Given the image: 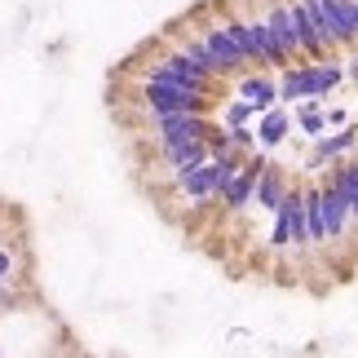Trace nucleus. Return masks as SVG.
Here are the masks:
<instances>
[{"instance_id": "obj_20", "label": "nucleus", "mask_w": 358, "mask_h": 358, "mask_svg": "<svg viewBox=\"0 0 358 358\" xmlns=\"http://www.w3.org/2000/svg\"><path fill=\"white\" fill-rule=\"evenodd\" d=\"M350 76H354V80H358V58H354V62H350Z\"/></svg>"}, {"instance_id": "obj_21", "label": "nucleus", "mask_w": 358, "mask_h": 358, "mask_svg": "<svg viewBox=\"0 0 358 358\" xmlns=\"http://www.w3.org/2000/svg\"><path fill=\"white\" fill-rule=\"evenodd\" d=\"M354 27H358V0H354Z\"/></svg>"}, {"instance_id": "obj_3", "label": "nucleus", "mask_w": 358, "mask_h": 358, "mask_svg": "<svg viewBox=\"0 0 358 358\" xmlns=\"http://www.w3.org/2000/svg\"><path fill=\"white\" fill-rule=\"evenodd\" d=\"M314 13L323 22V40L327 49L336 45H354L358 40V27H354V0H310Z\"/></svg>"}, {"instance_id": "obj_11", "label": "nucleus", "mask_w": 358, "mask_h": 358, "mask_svg": "<svg viewBox=\"0 0 358 358\" xmlns=\"http://www.w3.org/2000/svg\"><path fill=\"white\" fill-rule=\"evenodd\" d=\"M239 98H248L257 111H270V106L279 102V85H274V80H266V76H243V80H239Z\"/></svg>"}, {"instance_id": "obj_16", "label": "nucleus", "mask_w": 358, "mask_h": 358, "mask_svg": "<svg viewBox=\"0 0 358 358\" xmlns=\"http://www.w3.org/2000/svg\"><path fill=\"white\" fill-rule=\"evenodd\" d=\"M319 98H301V106H296V120H301V129H306L310 137H323V129H327V120L319 115V106H314Z\"/></svg>"}, {"instance_id": "obj_13", "label": "nucleus", "mask_w": 358, "mask_h": 358, "mask_svg": "<svg viewBox=\"0 0 358 358\" xmlns=\"http://www.w3.org/2000/svg\"><path fill=\"white\" fill-rule=\"evenodd\" d=\"M306 230L310 243H327V222H323V190H306Z\"/></svg>"}, {"instance_id": "obj_5", "label": "nucleus", "mask_w": 358, "mask_h": 358, "mask_svg": "<svg viewBox=\"0 0 358 358\" xmlns=\"http://www.w3.org/2000/svg\"><path fill=\"white\" fill-rule=\"evenodd\" d=\"M199 36L208 40V49L217 53V62H222V76H243L248 58H243V49L235 45V36H230L226 18H213V22H203V27H199Z\"/></svg>"}, {"instance_id": "obj_19", "label": "nucleus", "mask_w": 358, "mask_h": 358, "mask_svg": "<svg viewBox=\"0 0 358 358\" xmlns=\"http://www.w3.org/2000/svg\"><path fill=\"white\" fill-rule=\"evenodd\" d=\"M5 279H13V252L0 248V283H5Z\"/></svg>"}, {"instance_id": "obj_6", "label": "nucleus", "mask_w": 358, "mask_h": 358, "mask_svg": "<svg viewBox=\"0 0 358 358\" xmlns=\"http://www.w3.org/2000/svg\"><path fill=\"white\" fill-rule=\"evenodd\" d=\"M177 190H182L186 199H217V186H222V169H217V159H203L199 169L190 173H173Z\"/></svg>"}, {"instance_id": "obj_1", "label": "nucleus", "mask_w": 358, "mask_h": 358, "mask_svg": "<svg viewBox=\"0 0 358 358\" xmlns=\"http://www.w3.org/2000/svg\"><path fill=\"white\" fill-rule=\"evenodd\" d=\"M142 102L150 115H173V111H208V93L169 85V80H142Z\"/></svg>"}, {"instance_id": "obj_4", "label": "nucleus", "mask_w": 358, "mask_h": 358, "mask_svg": "<svg viewBox=\"0 0 358 358\" xmlns=\"http://www.w3.org/2000/svg\"><path fill=\"white\" fill-rule=\"evenodd\" d=\"M266 164H270V159H266V155H257V150H252V155H243L239 173L222 186V195H217V199H222L230 213L248 208V203H252V190H257V177H261V169H266Z\"/></svg>"}, {"instance_id": "obj_14", "label": "nucleus", "mask_w": 358, "mask_h": 358, "mask_svg": "<svg viewBox=\"0 0 358 358\" xmlns=\"http://www.w3.org/2000/svg\"><path fill=\"white\" fill-rule=\"evenodd\" d=\"M306 71H310V98H327L341 85V66L332 62H306Z\"/></svg>"}, {"instance_id": "obj_8", "label": "nucleus", "mask_w": 358, "mask_h": 358, "mask_svg": "<svg viewBox=\"0 0 358 358\" xmlns=\"http://www.w3.org/2000/svg\"><path fill=\"white\" fill-rule=\"evenodd\" d=\"M266 22H270V31H274V40L283 45L287 58H301V36H296V22H292L287 0H270V5H266Z\"/></svg>"}, {"instance_id": "obj_10", "label": "nucleus", "mask_w": 358, "mask_h": 358, "mask_svg": "<svg viewBox=\"0 0 358 358\" xmlns=\"http://www.w3.org/2000/svg\"><path fill=\"white\" fill-rule=\"evenodd\" d=\"M283 195H287V182H283V173L274 169V164H266L261 169V177H257V190H252V199H257V208H279L283 203Z\"/></svg>"}, {"instance_id": "obj_12", "label": "nucleus", "mask_w": 358, "mask_h": 358, "mask_svg": "<svg viewBox=\"0 0 358 358\" xmlns=\"http://www.w3.org/2000/svg\"><path fill=\"white\" fill-rule=\"evenodd\" d=\"M287 129H292V120H287V111L283 106H270V111H261V124H257V142L261 146H279L283 137H287Z\"/></svg>"}, {"instance_id": "obj_17", "label": "nucleus", "mask_w": 358, "mask_h": 358, "mask_svg": "<svg viewBox=\"0 0 358 358\" xmlns=\"http://www.w3.org/2000/svg\"><path fill=\"white\" fill-rule=\"evenodd\" d=\"M252 115H261V111H257V106L248 102V98H239V102H230L226 111H222V124H248Z\"/></svg>"}, {"instance_id": "obj_2", "label": "nucleus", "mask_w": 358, "mask_h": 358, "mask_svg": "<svg viewBox=\"0 0 358 358\" xmlns=\"http://www.w3.org/2000/svg\"><path fill=\"white\" fill-rule=\"evenodd\" d=\"M274 248H301L310 243V230H306V195L301 190H287L283 203L274 208V235H270Z\"/></svg>"}, {"instance_id": "obj_9", "label": "nucleus", "mask_w": 358, "mask_h": 358, "mask_svg": "<svg viewBox=\"0 0 358 358\" xmlns=\"http://www.w3.org/2000/svg\"><path fill=\"white\" fill-rule=\"evenodd\" d=\"M323 222H327V243L345 235V222H350V199H345V190H341L336 182H323Z\"/></svg>"}, {"instance_id": "obj_18", "label": "nucleus", "mask_w": 358, "mask_h": 358, "mask_svg": "<svg viewBox=\"0 0 358 358\" xmlns=\"http://www.w3.org/2000/svg\"><path fill=\"white\" fill-rule=\"evenodd\" d=\"M230 129V146L235 150H252L257 146V129H248V124H226Z\"/></svg>"}, {"instance_id": "obj_7", "label": "nucleus", "mask_w": 358, "mask_h": 358, "mask_svg": "<svg viewBox=\"0 0 358 358\" xmlns=\"http://www.w3.org/2000/svg\"><path fill=\"white\" fill-rule=\"evenodd\" d=\"M159 159H164V169H173V173H190V169H199L203 159H213V150H208L203 137H190V142L159 146Z\"/></svg>"}, {"instance_id": "obj_15", "label": "nucleus", "mask_w": 358, "mask_h": 358, "mask_svg": "<svg viewBox=\"0 0 358 358\" xmlns=\"http://www.w3.org/2000/svg\"><path fill=\"white\" fill-rule=\"evenodd\" d=\"M354 142H358V129H341V133H332V137H319V150H314V164L345 155V150H350Z\"/></svg>"}]
</instances>
